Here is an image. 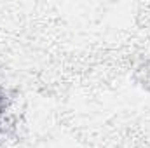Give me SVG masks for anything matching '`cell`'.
Listing matches in <instances>:
<instances>
[{
    "label": "cell",
    "mask_w": 150,
    "mask_h": 148,
    "mask_svg": "<svg viewBox=\"0 0 150 148\" xmlns=\"http://www.w3.org/2000/svg\"><path fill=\"white\" fill-rule=\"evenodd\" d=\"M0 113H2V99H0Z\"/></svg>",
    "instance_id": "obj_1"
}]
</instances>
